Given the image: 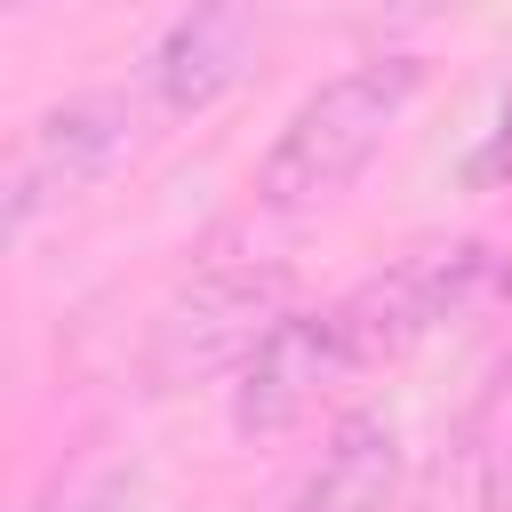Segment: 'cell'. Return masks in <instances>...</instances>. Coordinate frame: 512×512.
I'll return each instance as SVG.
<instances>
[{
  "label": "cell",
  "instance_id": "3957f363",
  "mask_svg": "<svg viewBox=\"0 0 512 512\" xmlns=\"http://www.w3.org/2000/svg\"><path fill=\"white\" fill-rule=\"evenodd\" d=\"M136 144H144V88H72L64 104H48L8 160V240H24L40 208H64L72 192L104 184Z\"/></svg>",
  "mask_w": 512,
  "mask_h": 512
},
{
  "label": "cell",
  "instance_id": "7a4b0ae2",
  "mask_svg": "<svg viewBox=\"0 0 512 512\" xmlns=\"http://www.w3.org/2000/svg\"><path fill=\"white\" fill-rule=\"evenodd\" d=\"M280 312H296L280 264H248V256L200 264V272L160 304V320H152V384L240 376V360L272 336Z\"/></svg>",
  "mask_w": 512,
  "mask_h": 512
},
{
  "label": "cell",
  "instance_id": "6da1fadb",
  "mask_svg": "<svg viewBox=\"0 0 512 512\" xmlns=\"http://www.w3.org/2000/svg\"><path fill=\"white\" fill-rule=\"evenodd\" d=\"M416 96H424V56L416 48H384V56H360L344 72H328L272 128V144L256 160V208H272V216L328 208L384 152V136L400 128V112Z\"/></svg>",
  "mask_w": 512,
  "mask_h": 512
},
{
  "label": "cell",
  "instance_id": "9c48e42d",
  "mask_svg": "<svg viewBox=\"0 0 512 512\" xmlns=\"http://www.w3.org/2000/svg\"><path fill=\"white\" fill-rule=\"evenodd\" d=\"M464 184H472V192L512 184V80H504V96H496V112H488V128H480V144H472V160H464Z\"/></svg>",
  "mask_w": 512,
  "mask_h": 512
},
{
  "label": "cell",
  "instance_id": "5b68a950",
  "mask_svg": "<svg viewBox=\"0 0 512 512\" xmlns=\"http://www.w3.org/2000/svg\"><path fill=\"white\" fill-rule=\"evenodd\" d=\"M360 368L352 352V328H344V304H296L272 320V336L240 360L232 376V432L248 440H272L288 424H304L320 408L328 384H344Z\"/></svg>",
  "mask_w": 512,
  "mask_h": 512
},
{
  "label": "cell",
  "instance_id": "277c9868",
  "mask_svg": "<svg viewBox=\"0 0 512 512\" xmlns=\"http://www.w3.org/2000/svg\"><path fill=\"white\" fill-rule=\"evenodd\" d=\"M488 288H496V248H480V240H440V248H408L392 272L360 280V288L336 296V304H344V328H352L360 368H376V360L424 344L432 328L464 320Z\"/></svg>",
  "mask_w": 512,
  "mask_h": 512
},
{
  "label": "cell",
  "instance_id": "8992f818",
  "mask_svg": "<svg viewBox=\"0 0 512 512\" xmlns=\"http://www.w3.org/2000/svg\"><path fill=\"white\" fill-rule=\"evenodd\" d=\"M264 56V16L256 8H184L160 24V40L144 48V104L168 120H192L208 104H224Z\"/></svg>",
  "mask_w": 512,
  "mask_h": 512
},
{
  "label": "cell",
  "instance_id": "ba28073f",
  "mask_svg": "<svg viewBox=\"0 0 512 512\" xmlns=\"http://www.w3.org/2000/svg\"><path fill=\"white\" fill-rule=\"evenodd\" d=\"M56 512H144V472L136 464H96L88 480L64 488Z\"/></svg>",
  "mask_w": 512,
  "mask_h": 512
},
{
  "label": "cell",
  "instance_id": "52a82bcc",
  "mask_svg": "<svg viewBox=\"0 0 512 512\" xmlns=\"http://www.w3.org/2000/svg\"><path fill=\"white\" fill-rule=\"evenodd\" d=\"M400 480H408V448L392 408H344L312 456V472L296 480L288 512H400Z\"/></svg>",
  "mask_w": 512,
  "mask_h": 512
}]
</instances>
